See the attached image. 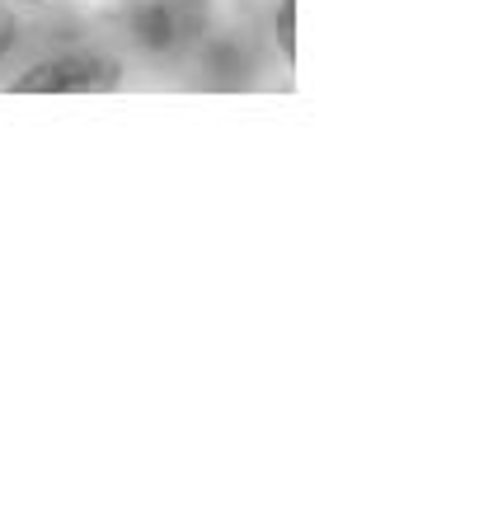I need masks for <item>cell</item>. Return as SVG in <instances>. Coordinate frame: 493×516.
Instances as JSON below:
<instances>
[{
  "label": "cell",
  "mask_w": 493,
  "mask_h": 516,
  "mask_svg": "<svg viewBox=\"0 0 493 516\" xmlns=\"http://www.w3.org/2000/svg\"><path fill=\"white\" fill-rule=\"evenodd\" d=\"M118 80V66L99 57H62L47 61L19 80V94H80V90H108Z\"/></svg>",
  "instance_id": "1"
},
{
  "label": "cell",
  "mask_w": 493,
  "mask_h": 516,
  "mask_svg": "<svg viewBox=\"0 0 493 516\" xmlns=\"http://www.w3.org/2000/svg\"><path fill=\"white\" fill-rule=\"evenodd\" d=\"M202 24V0H146L132 19V29L146 47L165 52V47H179L188 33Z\"/></svg>",
  "instance_id": "2"
},
{
  "label": "cell",
  "mask_w": 493,
  "mask_h": 516,
  "mask_svg": "<svg viewBox=\"0 0 493 516\" xmlns=\"http://www.w3.org/2000/svg\"><path fill=\"white\" fill-rule=\"evenodd\" d=\"M278 43H282V52H296V0H282V10H278Z\"/></svg>",
  "instance_id": "3"
},
{
  "label": "cell",
  "mask_w": 493,
  "mask_h": 516,
  "mask_svg": "<svg viewBox=\"0 0 493 516\" xmlns=\"http://www.w3.org/2000/svg\"><path fill=\"white\" fill-rule=\"evenodd\" d=\"M10 43H15V19L0 10V57H5V47H10Z\"/></svg>",
  "instance_id": "4"
}]
</instances>
